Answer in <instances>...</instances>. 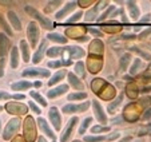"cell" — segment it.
Instances as JSON below:
<instances>
[{
	"label": "cell",
	"mask_w": 151,
	"mask_h": 142,
	"mask_svg": "<svg viewBox=\"0 0 151 142\" xmlns=\"http://www.w3.org/2000/svg\"><path fill=\"white\" fill-rule=\"evenodd\" d=\"M26 12L28 15H31L32 17H35L37 22H40V24H42V26L44 27L46 30H51L52 28V22H51V20L47 19V17H44L39 11H37V9H35L34 7L26 6Z\"/></svg>",
	"instance_id": "6da1fadb"
},
{
	"label": "cell",
	"mask_w": 151,
	"mask_h": 142,
	"mask_svg": "<svg viewBox=\"0 0 151 142\" xmlns=\"http://www.w3.org/2000/svg\"><path fill=\"white\" fill-rule=\"evenodd\" d=\"M24 138L27 142H34L36 139V128L32 117H27L24 122Z\"/></svg>",
	"instance_id": "7a4b0ae2"
},
{
	"label": "cell",
	"mask_w": 151,
	"mask_h": 142,
	"mask_svg": "<svg viewBox=\"0 0 151 142\" xmlns=\"http://www.w3.org/2000/svg\"><path fill=\"white\" fill-rule=\"evenodd\" d=\"M19 128H20V120L19 118H14V120H11L8 123H7L6 129H4L3 138L6 139V141L11 139L12 137L16 134V131L19 130Z\"/></svg>",
	"instance_id": "3957f363"
},
{
	"label": "cell",
	"mask_w": 151,
	"mask_h": 142,
	"mask_svg": "<svg viewBox=\"0 0 151 142\" xmlns=\"http://www.w3.org/2000/svg\"><path fill=\"white\" fill-rule=\"evenodd\" d=\"M27 36L29 39V43H31L32 47L37 44V40H39V28L35 24V22H31L28 24V28H27Z\"/></svg>",
	"instance_id": "277c9868"
},
{
	"label": "cell",
	"mask_w": 151,
	"mask_h": 142,
	"mask_svg": "<svg viewBox=\"0 0 151 142\" xmlns=\"http://www.w3.org/2000/svg\"><path fill=\"white\" fill-rule=\"evenodd\" d=\"M24 77H50V71L47 68H40V67H28L23 71Z\"/></svg>",
	"instance_id": "5b68a950"
},
{
	"label": "cell",
	"mask_w": 151,
	"mask_h": 142,
	"mask_svg": "<svg viewBox=\"0 0 151 142\" xmlns=\"http://www.w3.org/2000/svg\"><path fill=\"white\" fill-rule=\"evenodd\" d=\"M88 107H90V102H84V103H80V105L70 103V105L64 106L62 110H63V113H64V114H74V113H76V111L83 113V111H86Z\"/></svg>",
	"instance_id": "8992f818"
},
{
	"label": "cell",
	"mask_w": 151,
	"mask_h": 142,
	"mask_svg": "<svg viewBox=\"0 0 151 142\" xmlns=\"http://www.w3.org/2000/svg\"><path fill=\"white\" fill-rule=\"evenodd\" d=\"M76 123H78V117H74V118H71V120L68 121V123H67L64 131H63L62 135H60V142H68L70 137L72 135V130H74V128H75Z\"/></svg>",
	"instance_id": "52a82bcc"
},
{
	"label": "cell",
	"mask_w": 151,
	"mask_h": 142,
	"mask_svg": "<svg viewBox=\"0 0 151 142\" xmlns=\"http://www.w3.org/2000/svg\"><path fill=\"white\" fill-rule=\"evenodd\" d=\"M63 52H64V57L72 58V59H79V58L84 57V54H86L83 49H80V47H75V46H71V47L64 49Z\"/></svg>",
	"instance_id": "ba28073f"
},
{
	"label": "cell",
	"mask_w": 151,
	"mask_h": 142,
	"mask_svg": "<svg viewBox=\"0 0 151 142\" xmlns=\"http://www.w3.org/2000/svg\"><path fill=\"white\" fill-rule=\"evenodd\" d=\"M50 114V120H51V123L54 126L55 130H60V126H62V120H60V114L58 111L56 107H51L48 111Z\"/></svg>",
	"instance_id": "9c48e42d"
},
{
	"label": "cell",
	"mask_w": 151,
	"mask_h": 142,
	"mask_svg": "<svg viewBox=\"0 0 151 142\" xmlns=\"http://www.w3.org/2000/svg\"><path fill=\"white\" fill-rule=\"evenodd\" d=\"M6 109L8 110V113H11V114H26L27 113V107L23 103L9 102V103H7Z\"/></svg>",
	"instance_id": "30bf717a"
},
{
	"label": "cell",
	"mask_w": 151,
	"mask_h": 142,
	"mask_svg": "<svg viewBox=\"0 0 151 142\" xmlns=\"http://www.w3.org/2000/svg\"><path fill=\"white\" fill-rule=\"evenodd\" d=\"M37 123H39V128L42 129V131L44 133V135L50 137V138H51L52 141H55V133H54V130H52V129L50 128L48 122H47V121L44 120V118H42V117H40L39 120H37Z\"/></svg>",
	"instance_id": "8fae6325"
},
{
	"label": "cell",
	"mask_w": 151,
	"mask_h": 142,
	"mask_svg": "<svg viewBox=\"0 0 151 142\" xmlns=\"http://www.w3.org/2000/svg\"><path fill=\"white\" fill-rule=\"evenodd\" d=\"M92 106H94V111H95V117H96V120L99 121V122H102V123L107 122V117H106V114H104V111H103L102 106H100V103L98 102L96 99L92 101Z\"/></svg>",
	"instance_id": "7c38bea8"
},
{
	"label": "cell",
	"mask_w": 151,
	"mask_h": 142,
	"mask_svg": "<svg viewBox=\"0 0 151 142\" xmlns=\"http://www.w3.org/2000/svg\"><path fill=\"white\" fill-rule=\"evenodd\" d=\"M67 90H68V86L67 85H62V86H58V87L55 88H51V90L47 93V97L48 98H58L60 97V95H63L64 93H67Z\"/></svg>",
	"instance_id": "4fadbf2b"
},
{
	"label": "cell",
	"mask_w": 151,
	"mask_h": 142,
	"mask_svg": "<svg viewBox=\"0 0 151 142\" xmlns=\"http://www.w3.org/2000/svg\"><path fill=\"white\" fill-rule=\"evenodd\" d=\"M8 20H9V23H11L12 28H15L16 31H20V30H22V23H20V19L16 15V12L8 11Z\"/></svg>",
	"instance_id": "5bb4252c"
},
{
	"label": "cell",
	"mask_w": 151,
	"mask_h": 142,
	"mask_svg": "<svg viewBox=\"0 0 151 142\" xmlns=\"http://www.w3.org/2000/svg\"><path fill=\"white\" fill-rule=\"evenodd\" d=\"M47 47V40H43L42 43H40L39 49H37V51L34 54V58H32V62L34 63H39L40 60L43 59V57H44V50H46Z\"/></svg>",
	"instance_id": "9a60e30c"
},
{
	"label": "cell",
	"mask_w": 151,
	"mask_h": 142,
	"mask_svg": "<svg viewBox=\"0 0 151 142\" xmlns=\"http://www.w3.org/2000/svg\"><path fill=\"white\" fill-rule=\"evenodd\" d=\"M9 49V39L4 34H0V57L3 58Z\"/></svg>",
	"instance_id": "2e32d148"
},
{
	"label": "cell",
	"mask_w": 151,
	"mask_h": 142,
	"mask_svg": "<svg viewBox=\"0 0 151 142\" xmlns=\"http://www.w3.org/2000/svg\"><path fill=\"white\" fill-rule=\"evenodd\" d=\"M75 6H76V3H75V1H70V3H67L66 7H64V8H62V11H59L56 15H55V17H56L58 20L63 19V17L66 16L70 11H72V9L75 8Z\"/></svg>",
	"instance_id": "e0dca14e"
},
{
	"label": "cell",
	"mask_w": 151,
	"mask_h": 142,
	"mask_svg": "<svg viewBox=\"0 0 151 142\" xmlns=\"http://www.w3.org/2000/svg\"><path fill=\"white\" fill-rule=\"evenodd\" d=\"M127 9H128V12H130L131 19L137 20L138 17H139V8L137 7V3H135V1H128L127 3Z\"/></svg>",
	"instance_id": "ac0fdd59"
},
{
	"label": "cell",
	"mask_w": 151,
	"mask_h": 142,
	"mask_svg": "<svg viewBox=\"0 0 151 142\" xmlns=\"http://www.w3.org/2000/svg\"><path fill=\"white\" fill-rule=\"evenodd\" d=\"M34 83L32 82H28V80H19V82H15L14 85H11L12 90H27V88L32 87Z\"/></svg>",
	"instance_id": "d6986e66"
},
{
	"label": "cell",
	"mask_w": 151,
	"mask_h": 142,
	"mask_svg": "<svg viewBox=\"0 0 151 142\" xmlns=\"http://www.w3.org/2000/svg\"><path fill=\"white\" fill-rule=\"evenodd\" d=\"M66 72H67L66 70H59V71H56L54 77H52L51 79H50L48 85H50V86H54V85H56V83H59L60 80L63 79V78L66 77Z\"/></svg>",
	"instance_id": "ffe728a7"
},
{
	"label": "cell",
	"mask_w": 151,
	"mask_h": 142,
	"mask_svg": "<svg viewBox=\"0 0 151 142\" xmlns=\"http://www.w3.org/2000/svg\"><path fill=\"white\" fill-rule=\"evenodd\" d=\"M47 39L51 40V42H55V43H60V44H64V43H67L66 36H63V35H60V34H48Z\"/></svg>",
	"instance_id": "44dd1931"
},
{
	"label": "cell",
	"mask_w": 151,
	"mask_h": 142,
	"mask_svg": "<svg viewBox=\"0 0 151 142\" xmlns=\"http://www.w3.org/2000/svg\"><path fill=\"white\" fill-rule=\"evenodd\" d=\"M20 50H22V54H23V62H29V49L28 44L24 40L20 42Z\"/></svg>",
	"instance_id": "7402d4cb"
},
{
	"label": "cell",
	"mask_w": 151,
	"mask_h": 142,
	"mask_svg": "<svg viewBox=\"0 0 151 142\" xmlns=\"http://www.w3.org/2000/svg\"><path fill=\"white\" fill-rule=\"evenodd\" d=\"M29 95H31V97L34 98V99L36 101V102L39 103L40 106H43V107H46V106L48 105V103H47V101L44 99V97H42V95H40L37 91H31V93H29Z\"/></svg>",
	"instance_id": "603a6c76"
},
{
	"label": "cell",
	"mask_w": 151,
	"mask_h": 142,
	"mask_svg": "<svg viewBox=\"0 0 151 142\" xmlns=\"http://www.w3.org/2000/svg\"><path fill=\"white\" fill-rule=\"evenodd\" d=\"M19 66V54H17V49L16 47H12L11 51V67L16 68Z\"/></svg>",
	"instance_id": "cb8c5ba5"
},
{
	"label": "cell",
	"mask_w": 151,
	"mask_h": 142,
	"mask_svg": "<svg viewBox=\"0 0 151 142\" xmlns=\"http://www.w3.org/2000/svg\"><path fill=\"white\" fill-rule=\"evenodd\" d=\"M130 59H131L130 54H124L122 58H120V60H119L120 71H126V70H127V66H128V63H130Z\"/></svg>",
	"instance_id": "d4e9b609"
},
{
	"label": "cell",
	"mask_w": 151,
	"mask_h": 142,
	"mask_svg": "<svg viewBox=\"0 0 151 142\" xmlns=\"http://www.w3.org/2000/svg\"><path fill=\"white\" fill-rule=\"evenodd\" d=\"M68 80H70V83H71V86H74L75 88H79V90L83 88V83L80 82L74 74H68Z\"/></svg>",
	"instance_id": "484cf974"
},
{
	"label": "cell",
	"mask_w": 151,
	"mask_h": 142,
	"mask_svg": "<svg viewBox=\"0 0 151 142\" xmlns=\"http://www.w3.org/2000/svg\"><path fill=\"white\" fill-rule=\"evenodd\" d=\"M122 101H123V94H119V97H118L112 103H110V105H109V111H110V113H112V111L116 110V109L120 106Z\"/></svg>",
	"instance_id": "4316f807"
},
{
	"label": "cell",
	"mask_w": 151,
	"mask_h": 142,
	"mask_svg": "<svg viewBox=\"0 0 151 142\" xmlns=\"http://www.w3.org/2000/svg\"><path fill=\"white\" fill-rule=\"evenodd\" d=\"M104 139H107V137H103V135H86L84 137L86 142H103Z\"/></svg>",
	"instance_id": "83f0119b"
},
{
	"label": "cell",
	"mask_w": 151,
	"mask_h": 142,
	"mask_svg": "<svg viewBox=\"0 0 151 142\" xmlns=\"http://www.w3.org/2000/svg\"><path fill=\"white\" fill-rule=\"evenodd\" d=\"M98 8H99V7H98V4H96V6H95L92 9H90V11L87 12V14H86V20H88V22H91V20H94L95 17H98V16H96Z\"/></svg>",
	"instance_id": "f1b7e54d"
},
{
	"label": "cell",
	"mask_w": 151,
	"mask_h": 142,
	"mask_svg": "<svg viewBox=\"0 0 151 142\" xmlns=\"http://www.w3.org/2000/svg\"><path fill=\"white\" fill-rule=\"evenodd\" d=\"M138 135L139 137H145V135H151V123L145 125L139 131H138Z\"/></svg>",
	"instance_id": "f546056e"
},
{
	"label": "cell",
	"mask_w": 151,
	"mask_h": 142,
	"mask_svg": "<svg viewBox=\"0 0 151 142\" xmlns=\"http://www.w3.org/2000/svg\"><path fill=\"white\" fill-rule=\"evenodd\" d=\"M87 98V93H72L68 95V99H86Z\"/></svg>",
	"instance_id": "4dcf8cb0"
},
{
	"label": "cell",
	"mask_w": 151,
	"mask_h": 142,
	"mask_svg": "<svg viewBox=\"0 0 151 142\" xmlns=\"http://www.w3.org/2000/svg\"><path fill=\"white\" fill-rule=\"evenodd\" d=\"M62 52H63V49H60V47H52V49H50L47 51V55L54 58V57H58L59 54H62Z\"/></svg>",
	"instance_id": "1f68e13d"
},
{
	"label": "cell",
	"mask_w": 151,
	"mask_h": 142,
	"mask_svg": "<svg viewBox=\"0 0 151 142\" xmlns=\"http://www.w3.org/2000/svg\"><path fill=\"white\" fill-rule=\"evenodd\" d=\"M140 66H142V62H140V59H135V60H134V64H132L131 68H130V74H131V75L137 74Z\"/></svg>",
	"instance_id": "d6a6232c"
},
{
	"label": "cell",
	"mask_w": 151,
	"mask_h": 142,
	"mask_svg": "<svg viewBox=\"0 0 151 142\" xmlns=\"http://www.w3.org/2000/svg\"><path fill=\"white\" fill-rule=\"evenodd\" d=\"M0 26H3V30L7 32L8 35H12V31H11V28H9V26L6 23V20H4V16L1 14H0Z\"/></svg>",
	"instance_id": "836d02e7"
},
{
	"label": "cell",
	"mask_w": 151,
	"mask_h": 142,
	"mask_svg": "<svg viewBox=\"0 0 151 142\" xmlns=\"http://www.w3.org/2000/svg\"><path fill=\"white\" fill-rule=\"evenodd\" d=\"M75 71H76V74H79L80 77H84L86 72H84V64L82 62H78L75 64Z\"/></svg>",
	"instance_id": "e575fe53"
},
{
	"label": "cell",
	"mask_w": 151,
	"mask_h": 142,
	"mask_svg": "<svg viewBox=\"0 0 151 142\" xmlns=\"http://www.w3.org/2000/svg\"><path fill=\"white\" fill-rule=\"evenodd\" d=\"M131 50H132V51H135L137 54H139L142 58H145L146 60H151V55H150V54H147V52H145V51H142V50L138 49V47H132Z\"/></svg>",
	"instance_id": "d590c367"
},
{
	"label": "cell",
	"mask_w": 151,
	"mask_h": 142,
	"mask_svg": "<svg viewBox=\"0 0 151 142\" xmlns=\"http://www.w3.org/2000/svg\"><path fill=\"white\" fill-rule=\"evenodd\" d=\"M91 131L92 133H104V131H110V128H106V126H99V125H96V126H92L91 128Z\"/></svg>",
	"instance_id": "8d00e7d4"
},
{
	"label": "cell",
	"mask_w": 151,
	"mask_h": 142,
	"mask_svg": "<svg viewBox=\"0 0 151 142\" xmlns=\"http://www.w3.org/2000/svg\"><path fill=\"white\" fill-rule=\"evenodd\" d=\"M104 85V80L103 79H95V80H92V90L95 91V93L98 94V91H99V87L100 86H103Z\"/></svg>",
	"instance_id": "74e56055"
},
{
	"label": "cell",
	"mask_w": 151,
	"mask_h": 142,
	"mask_svg": "<svg viewBox=\"0 0 151 142\" xmlns=\"http://www.w3.org/2000/svg\"><path fill=\"white\" fill-rule=\"evenodd\" d=\"M91 121H92V118H86V120L83 121V125H82V128H80V130H79V133H80V134H84L86 129H87V128L90 126Z\"/></svg>",
	"instance_id": "f35d334b"
},
{
	"label": "cell",
	"mask_w": 151,
	"mask_h": 142,
	"mask_svg": "<svg viewBox=\"0 0 151 142\" xmlns=\"http://www.w3.org/2000/svg\"><path fill=\"white\" fill-rule=\"evenodd\" d=\"M80 17H82V12H76V14H74V15H72V16L70 17L68 20H67V22H68V23H72V22H78V20H79Z\"/></svg>",
	"instance_id": "ab89813d"
},
{
	"label": "cell",
	"mask_w": 151,
	"mask_h": 142,
	"mask_svg": "<svg viewBox=\"0 0 151 142\" xmlns=\"http://www.w3.org/2000/svg\"><path fill=\"white\" fill-rule=\"evenodd\" d=\"M4 64H6V59L1 58V59H0V77L4 75Z\"/></svg>",
	"instance_id": "60d3db41"
},
{
	"label": "cell",
	"mask_w": 151,
	"mask_h": 142,
	"mask_svg": "<svg viewBox=\"0 0 151 142\" xmlns=\"http://www.w3.org/2000/svg\"><path fill=\"white\" fill-rule=\"evenodd\" d=\"M112 9H115V7H114V6H111V7H110V8H109V9H107V11H106V12H104V14H103V15H102V16H100V17H99V20H103V19H106V17H107V16H109V15H110V12H111V11H112Z\"/></svg>",
	"instance_id": "b9f144b4"
},
{
	"label": "cell",
	"mask_w": 151,
	"mask_h": 142,
	"mask_svg": "<svg viewBox=\"0 0 151 142\" xmlns=\"http://www.w3.org/2000/svg\"><path fill=\"white\" fill-rule=\"evenodd\" d=\"M28 103H29V107H31L32 111H35L36 114H40V109L36 106V103H34V102H28Z\"/></svg>",
	"instance_id": "7bdbcfd3"
},
{
	"label": "cell",
	"mask_w": 151,
	"mask_h": 142,
	"mask_svg": "<svg viewBox=\"0 0 151 142\" xmlns=\"http://www.w3.org/2000/svg\"><path fill=\"white\" fill-rule=\"evenodd\" d=\"M119 135H120V133H119V131H114V133H111V135H109V137H107V139H109V141H112V139H116V138H119Z\"/></svg>",
	"instance_id": "ee69618b"
},
{
	"label": "cell",
	"mask_w": 151,
	"mask_h": 142,
	"mask_svg": "<svg viewBox=\"0 0 151 142\" xmlns=\"http://www.w3.org/2000/svg\"><path fill=\"white\" fill-rule=\"evenodd\" d=\"M8 98H11V95H9L8 93H6V91H0V99H8Z\"/></svg>",
	"instance_id": "f6af8a7d"
},
{
	"label": "cell",
	"mask_w": 151,
	"mask_h": 142,
	"mask_svg": "<svg viewBox=\"0 0 151 142\" xmlns=\"http://www.w3.org/2000/svg\"><path fill=\"white\" fill-rule=\"evenodd\" d=\"M148 118H151V109H148V110L145 113V115L142 117V120H148Z\"/></svg>",
	"instance_id": "bcb514c9"
},
{
	"label": "cell",
	"mask_w": 151,
	"mask_h": 142,
	"mask_svg": "<svg viewBox=\"0 0 151 142\" xmlns=\"http://www.w3.org/2000/svg\"><path fill=\"white\" fill-rule=\"evenodd\" d=\"M150 32H151V28L146 30V31H143V32H142V34H140V35H139V38H140V39H143V38H146V36H147V35H148V34H150Z\"/></svg>",
	"instance_id": "7dc6e473"
},
{
	"label": "cell",
	"mask_w": 151,
	"mask_h": 142,
	"mask_svg": "<svg viewBox=\"0 0 151 142\" xmlns=\"http://www.w3.org/2000/svg\"><path fill=\"white\" fill-rule=\"evenodd\" d=\"M151 19V15L148 14V15H146V16H143L142 19H140V23H145V22H148V20Z\"/></svg>",
	"instance_id": "c3c4849f"
},
{
	"label": "cell",
	"mask_w": 151,
	"mask_h": 142,
	"mask_svg": "<svg viewBox=\"0 0 151 142\" xmlns=\"http://www.w3.org/2000/svg\"><path fill=\"white\" fill-rule=\"evenodd\" d=\"M122 38H124V39H134L135 38V35H128V34H124V35H122Z\"/></svg>",
	"instance_id": "681fc988"
},
{
	"label": "cell",
	"mask_w": 151,
	"mask_h": 142,
	"mask_svg": "<svg viewBox=\"0 0 151 142\" xmlns=\"http://www.w3.org/2000/svg\"><path fill=\"white\" fill-rule=\"evenodd\" d=\"M118 142H131V137H124V138H122Z\"/></svg>",
	"instance_id": "f907efd6"
},
{
	"label": "cell",
	"mask_w": 151,
	"mask_h": 142,
	"mask_svg": "<svg viewBox=\"0 0 151 142\" xmlns=\"http://www.w3.org/2000/svg\"><path fill=\"white\" fill-rule=\"evenodd\" d=\"M90 31H91L92 34L98 35V36H102V32H100V31H96V30H92V28H90Z\"/></svg>",
	"instance_id": "816d5d0a"
},
{
	"label": "cell",
	"mask_w": 151,
	"mask_h": 142,
	"mask_svg": "<svg viewBox=\"0 0 151 142\" xmlns=\"http://www.w3.org/2000/svg\"><path fill=\"white\" fill-rule=\"evenodd\" d=\"M0 4H1V6H12V1H0Z\"/></svg>",
	"instance_id": "f5cc1de1"
},
{
	"label": "cell",
	"mask_w": 151,
	"mask_h": 142,
	"mask_svg": "<svg viewBox=\"0 0 151 142\" xmlns=\"http://www.w3.org/2000/svg\"><path fill=\"white\" fill-rule=\"evenodd\" d=\"M12 142H23V138L22 137H16L15 139H12Z\"/></svg>",
	"instance_id": "db71d44e"
},
{
	"label": "cell",
	"mask_w": 151,
	"mask_h": 142,
	"mask_svg": "<svg viewBox=\"0 0 151 142\" xmlns=\"http://www.w3.org/2000/svg\"><path fill=\"white\" fill-rule=\"evenodd\" d=\"M37 142H47V139L44 138V137H39V139H37Z\"/></svg>",
	"instance_id": "11a10c76"
},
{
	"label": "cell",
	"mask_w": 151,
	"mask_h": 142,
	"mask_svg": "<svg viewBox=\"0 0 151 142\" xmlns=\"http://www.w3.org/2000/svg\"><path fill=\"white\" fill-rule=\"evenodd\" d=\"M34 86H36V87H40V86H42V83H40L39 80H36V82L34 83Z\"/></svg>",
	"instance_id": "9f6ffc18"
},
{
	"label": "cell",
	"mask_w": 151,
	"mask_h": 142,
	"mask_svg": "<svg viewBox=\"0 0 151 142\" xmlns=\"http://www.w3.org/2000/svg\"><path fill=\"white\" fill-rule=\"evenodd\" d=\"M16 99H24V95H15Z\"/></svg>",
	"instance_id": "6f0895ef"
},
{
	"label": "cell",
	"mask_w": 151,
	"mask_h": 142,
	"mask_svg": "<svg viewBox=\"0 0 151 142\" xmlns=\"http://www.w3.org/2000/svg\"><path fill=\"white\" fill-rule=\"evenodd\" d=\"M0 131H1V121H0Z\"/></svg>",
	"instance_id": "680465c9"
},
{
	"label": "cell",
	"mask_w": 151,
	"mask_h": 142,
	"mask_svg": "<svg viewBox=\"0 0 151 142\" xmlns=\"http://www.w3.org/2000/svg\"><path fill=\"white\" fill-rule=\"evenodd\" d=\"M148 47H150V49H151V43H150V44H148Z\"/></svg>",
	"instance_id": "91938a15"
},
{
	"label": "cell",
	"mask_w": 151,
	"mask_h": 142,
	"mask_svg": "<svg viewBox=\"0 0 151 142\" xmlns=\"http://www.w3.org/2000/svg\"><path fill=\"white\" fill-rule=\"evenodd\" d=\"M74 142H82V141H74Z\"/></svg>",
	"instance_id": "94428289"
},
{
	"label": "cell",
	"mask_w": 151,
	"mask_h": 142,
	"mask_svg": "<svg viewBox=\"0 0 151 142\" xmlns=\"http://www.w3.org/2000/svg\"><path fill=\"white\" fill-rule=\"evenodd\" d=\"M0 111H1V106H0Z\"/></svg>",
	"instance_id": "6125c7cd"
},
{
	"label": "cell",
	"mask_w": 151,
	"mask_h": 142,
	"mask_svg": "<svg viewBox=\"0 0 151 142\" xmlns=\"http://www.w3.org/2000/svg\"><path fill=\"white\" fill-rule=\"evenodd\" d=\"M52 142H56V141H52Z\"/></svg>",
	"instance_id": "be15d7a7"
}]
</instances>
